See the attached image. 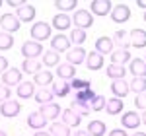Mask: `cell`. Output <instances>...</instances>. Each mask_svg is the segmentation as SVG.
Here are the masks:
<instances>
[{
  "instance_id": "cell-41",
  "label": "cell",
  "mask_w": 146,
  "mask_h": 136,
  "mask_svg": "<svg viewBox=\"0 0 146 136\" xmlns=\"http://www.w3.org/2000/svg\"><path fill=\"white\" fill-rule=\"evenodd\" d=\"M105 103H107V99L103 95H96L88 105H90V111H103L105 109Z\"/></svg>"
},
{
  "instance_id": "cell-1",
  "label": "cell",
  "mask_w": 146,
  "mask_h": 136,
  "mask_svg": "<svg viewBox=\"0 0 146 136\" xmlns=\"http://www.w3.org/2000/svg\"><path fill=\"white\" fill-rule=\"evenodd\" d=\"M70 18H72L74 27H76V29H82V31H86L88 27L94 25V16H92V12L90 10H84V8H76L74 14H72Z\"/></svg>"
},
{
  "instance_id": "cell-6",
  "label": "cell",
  "mask_w": 146,
  "mask_h": 136,
  "mask_svg": "<svg viewBox=\"0 0 146 136\" xmlns=\"http://www.w3.org/2000/svg\"><path fill=\"white\" fill-rule=\"evenodd\" d=\"M22 74H23V72L20 70V68H8V70L0 76V78H2L0 84H4V86H8V88H12V86H16V88H18V86L23 82Z\"/></svg>"
},
{
  "instance_id": "cell-25",
  "label": "cell",
  "mask_w": 146,
  "mask_h": 136,
  "mask_svg": "<svg viewBox=\"0 0 146 136\" xmlns=\"http://www.w3.org/2000/svg\"><path fill=\"white\" fill-rule=\"evenodd\" d=\"M51 91L55 97H66V95H70V84L62 82V80H55L51 84Z\"/></svg>"
},
{
  "instance_id": "cell-20",
  "label": "cell",
  "mask_w": 146,
  "mask_h": 136,
  "mask_svg": "<svg viewBox=\"0 0 146 136\" xmlns=\"http://www.w3.org/2000/svg\"><path fill=\"white\" fill-rule=\"evenodd\" d=\"M27 126L33 128V130H43L47 126V119L39 111H33V113L27 115Z\"/></svg>"
},
{
  "instance_id": "cell-31",
  "label": "cell",
  "mask_w": 146,
  "mask_h": 136,
  "mask_svg": "<svg viewBox=\"0 0 146 136\" xmlns=\"http://www.w3.org/2000/svg\"><path fill=\"white\" fill-rule=\"evenodd\" d=\"M41 64L47 66V70H49L51 66H58V64H60V57H58V53H55V51H45L43 57H41Z\"/></svg>"
},
{
  "instance_id": "cell-3",
  "label": "cell",
  "mask_w": 146,
  "mask_h": 136,
  "mask_svg": "<svg viewBox=\"0 0 146 136\" xmlns=\"http://www.w3.org/2000/svg\"><path fill=\"white\" fill-rule=\"evenodd\" d=\"M20 51H22L23 58H33V60H37L39 57H43V53H45V51H43V45L37 43V41H31V39L25 41Z\"/></svg>"
},
{
  "instance_id": "cell-43",
  "label": "cell",
  "mask_w": 146,
  "mask_h": 136,
  "mask_svg": "<svg viewBox=\"0 0 146 136\" xmlns=\"http://www.w3.org/2000/svg\"><path fill=\"white\" fill-rule=\"evenodd\" d=\"M135 107L140 109V111H146V91L144 93H138L135 97Z\"/></svg>"
},
{
  "instance_id": "cell-35",
  "label": "cell",
  "mask_w": 146,
  "mask_h": 136,
  "mask_svg": "<svg viewBox=\"0 0 146 136\" xmlns=\"http://www.w3.org/2000/svg\"><path fill=\"white\" fill-rule=\"evenodd\" d=\"M68 39H70V45H74V47H82L84 45V41L88 39V35H86V31H82V29H72L70 31V35H68Z\"/></svg>"
},
{
  "instance_id": "cell-8",
  "label": "cell",
  "mask_w": 146,
  "mask_h": 136,
  "mask_svg": "<svg viewBox=\"0 0 146 136\" xmlns=\"http://www.w3.org/2000/svg\"><path fill=\"white\" fill-rule=\"evenodd\" d=\"M109 16H111V20L115 23H125V22L131 20V8H129L127 4H117V6L111 8Z\"/></svg>"
},
{
  "instance_id": "cell-56",
  "label": "cell",
  "mask_w": 146,
  "mask_h": 136,
  "mask_svg": "<svg viewBox=\"0 0 146 136\" xmlns=\"http://www.w3.org/2000/svg\"><path fill=\"white\" fill-rule=\"evenodd\" d=\"M0 4H2V2H0Z\"/></svg>"
},
{
  "instance_id": "cell-10",
  "label": "cell",
  "mask_w": 146,
  "mask_h": 136,
  "mask_svg": "<svg viewBox=\"0 0 146 136\" xmlns=\"http://www.w3.org/2000/svg\"><path fill=\"white\" fill-rule=\"evenodd\" d=\"M86 57H88L86 49H82V47H72V49L66 53V62H68V64H72V66H76V64H84V62H86Z\"/></svg>"
},
{
  "instance_id": "cell-5",
  "label": "cell",
  "mask_w": 146,
  "mask_h": 136,
  "mask_svg": "<svg viewBox=\"0 0 146 136\" xmlns=\"http://www.w3.org/2000/svg\"><path fill=\"white\" fill-rule=\"evenodd\" d=\"M72 49V45H70V39H68L64 33H56L51 37V51H55V53H68Z\"/></svg>"
},
{
  "instance_id": "cell-38",
  "label": "cell",
  "mask_w": 146,
  "mask_h": 136,
  "mask_svg": "<svg viewBox=\"0 0 146 136\" xmlns=\"http://www.w3.org/2000/svg\"><path fill=\"white\" fill-rule=\"evenodd\" d=\"M129 90L135 91L136 95L138 93H144L146 91V78H133L131 84H129Z\"/></svg>"
},
{
  "instance_id": "cell-42",
  "label": "cell",
  "mask_w": 146,
  "mask_h": 136,
  "mask_svg": "<svg viewBox=\"0 0 146 136\" xmlns=\"http://www.w3.org/2000/svg\"><path fill=\"white\" fill-rule=\"evenodd\" d=\"M98 93H94V90L92 88H88V90H80L76 91V97L74 99H78V101H84V103H90L94 97H96Z\"/></svg>"
},
{
  "instance_id": "cell-13",
  "label": "cell",
  "mask_w": 146,
  "mask_h": 136,
  "mask_svg": "<svg viewBox=\"0 0 146 136\" xmlns=\"http://www.w3.org/2000/svg\"><path fill=\"white\" fill-rule=\"evenodd\" d=\"M39 113L43 115L47 121H55L56 117H60L62 109H60V105H58V103L51 101V103H45V105H41V107H39Z\"/></svg>"
},
{
  "instance_id": "cell-14",
  "label": "cell",
  "mask_w": 146,
  "mask_h": 136,
  "mask_svg": "<svg viewBox=\"0 0 146 136\" xmlns=\"http://www.w3.org/2000/svg\"><path fill=\"white\" fill-rule=\"evenodd\" d=\"M86 68L88 70H94V72H98V70H101L103 68V64H105V60H103V55H100V53H96V51H90L88 53V57H86Z\"/></svg>"
},
{
  "instance_id": "cell-16",
  "label": "cell",
  "mask_w": 146,
  "mask_h": 136,
  "mask_svg": "<svg viewBox=\"0 0 146 136\" xmlns=\"http://www.w3.org/2000/svg\"><path fill=\"white\" fill-rule=\"evenodd\" d=\"M51 27H55V29H58V31L62 33V31H66V29L72 27V18H70L68 14H56L55 18H53Z\"/></svg>"
},
{
  "instance_id": "cell-49",
  "label": "cell",
  "mask_w": 146,
  "mask_h": 136,
  "mask_svg": "<svg viewBox=\"0 0 146 136\" xmlns=\"http://www.w3.org/2000/svg\"><path fill=\"white\" fill-rule=\"evenodd\" d=\"M70 136H90V134H88L86 130H80V128H78L76 132H72V134H70Z\"/></svg>"
},
{
  "instance_id": "cell-30",
  "label": "cell",
  "mask_w": 146,
  "mask_h": 136,
  "mask_svg": "<svg viewBox=\"0 0 146 136\" xmlns=\"http://www.w3.org/2000/svg\"><path fill=\"white\" fill-rule=\"evenodd\" d=\"M123 109H125V103L119 97H111V99H107V103H105V113L107 115H119Z\"/></svg>"
},
{
  "instance_id": "cell-54",
  "label": "cell",
  "mask_w": 146,
  "mask_h": 136,
  "mask_svg": "<svg viewBox=\"0 0 146 136\" xmlns=\"http://www.w3.org/2000/svg\"><path fill=\"white\" fill-rule=\"evenodd\" d=\"M144 22H146V12H144Z\"/></svg>"
},
{
  "instance_id": "cell-53",
  "label": "cell",
  "mask_w": 146,
  "mask_h": 136,
  "mask_svg": "<svg viewBox=\"0 0 146 136\" xmlns=\"http://www.w3.org/2000/svg\"><path fill=\"white\" fill-rule=\"evenodd\" d=\"M0 136H8V134H6V132H4V130H0Z\"/></svg>"
},
{
  "instance_id": "cell-19",
  "label": "cell",
  "mask_w": 146,
  "mask_h": 136,
  "mask_svg": "<svg viewBox=\"0 0 146 136\" xmlns=\"http://www.w3.org/2000/svg\"><path fill=\"white\" fill-rule=\"evenodd\" d=\"M129 37H131V47H136V49H144L146 47V31L144 29L135 27L133 31H129Z\"/></svg>"
},
{
  "instance_id": "cell-32",
  "label": "cell",
  "mask_w": 146,
  "mask_h": 136,
  "mask_svg": "<svg viewBox=\"0 0 146 136\" xmlns=\"http://www.w3.org/2000/svg\"><path fill=\"white\" fill-rule=\"evenodd\" d=\"M33 99L39 103V105H45V103H51V101H53V99H55V95H53V91L49 90V88H39V90L35 91Z\"/></svg>"
},
{
  "instance_id": "cell-55",
  "label": "cell",
  "mask_w": 146,
  "mask_h": 136,
  "mask_svg": "<svg viewBox=\"0 0 146 136\" xmlns=\"http://www.w3.org/2000/svg\"><path fill=\"white\" fill-rule=\"evenodd\" d=\"M144 62H146V58H144Z\"/></svg>"
},
{
  "instance_id": "cell-44",
  "label": "cell",
  "mask_w": 146,
  "mask_h": 136,
  "mask_svg": "<svg viewBox=\"0 0 146 136\" xmlns=\"http://www.w3.org/2000/svg\"><path fill=\"white\" fill-rule=\"evenodd\" d=\"M12 90L8 88V86H4V84H0V103L8 101V99H12Z\"/></svg>"
},
{
  "instance_id": "cell-9",
  "label": "cell",
  "mask_w": 146,
  "mask_h": 136,
  "mask_svg": "<svg viewBox=\"0 0 146 136\" xmlns=\"http://www.w3.org/2000/svg\"><path fill=\"white\" fill-rule=\"evenodd\" d=\"M111 8H113V4L109 2V0H94V2H90V12H92V16H100V18H103V16H109Z\"/></svg>"
},
{
  "instance_id": "cell-29",
  "label": "cell",
  "mask_w": 146,
  "mask_h": 136,
  "mask_svg": "<svg viewBox=\"0 0 146 136\" xmlns=\"http://www.w3.org/2000/svg\"><path fill=\"white\" fill-rule=\"evenodd\" d=\"M105 74H107L109 80H125V76H127V68L121 66V64H109L107 70H105Z\"/></svg>"
},
{
  "instance_id": "cell-48",
  "label": "cell",
  "mask_w": 146,
  "mask_h": 136,
  "mask_svg": "<svg viewBox=\"0 0 146 136\" xmlns=\"http://www.w3.org/2000/svg\"><path fill=\"white\" fill-rule=\"evenodd\" d=\"M136 6H138L140 10H144V12H146V0H136Z\"/></svg>"
},
{
  "instance_id": "cell-15",
  "label": "cell",
  "mask_w": 146,
  "mask_h": 136,
  "mask_svg": "<svg viewBox=\"0 0 146 136\" xmlns=\"http://www.w3.org/2000/svg\"><path fill=\"white\" fill-rule=\"evenodd\" d=\"M56 76L62 82H70L72 78H76V66H72L68 62H62V64L56 66Z\"/></svg>"
},
{
  "instance_id": "cell-45",
  "label": "cell",
  "mask_w": 146,
  "mask_h": 136,
  "mask_svg": "<svg viewBox=\"0 0 146 136\" xmlns=\"http://www.w3.org/2000/svg\"><path fill=\"white\" fill-rule=\"evenodd\" d=\"M8 68H10V64H8V58L0 55V76H2V74H4V72L8 70Z\"/></svg>"
},
{
  "instance_id": "cell-39",
  "label": "cell",
  "mask_w": 146,
  "mask_h": 136,
  "mask_svg": "<svg viewBox=\"0 0 146 136\" xmlns=\"http://www.w3.org/2000/svg\"><path fill=\"white\" fill-rule=\"evenodd\" d=\"M12 47H14V35L0 31V51H8Z\"/></svg>"
},
{
  "instance_id": "cell-26",
  "label": "cell",
  "mask_w": 146,
  "mask_h": 136,
  "mask_svg": "<svg viewBox=\"0 0 146 136\" xmlns=\"http://www.w3.org/2000/svg\"><path fill=\"white\" fill-rule=\"evenodd\" d=\"M129 84H127V80H111V93L115 97H119V99H123L125 95L129 93Z\"/></svg>"
},
{
  "instance_id": "cell-18",
  "label": "cell",
  "mask_w": 146,
  "mask_h": 136,
  "mask_svg": "<svg viewBox=\"0 0 146 136\" xmlns=\"http://www.w3.org/2000/svg\"><path fill=\"white\" fill-rule=\"evenodd\" d=\"M129 70L135 78H146V62L144 58H131Z\"/></svg>"
},
{
  "instance_id": "cell-52",
  "label": "cell",
  "mask_w": 146,
  "mask_h": 136,
  "mask_svg": "<svg viewBox=\"0 0 146 136\" xmlns=\"http://www.w3.org/2000/svg\"><path fill=\"white\" fill-rule=\"evenodd\" d=\"M133 136H146V132H138V130H136V132H135Z\"/></svg>"
},
{
  "instance_id": "cell-11",
  "label": "cell",
  "mask_w": 146,
  "mask_h": 136,
  "mask_svg": "<svg viewBox=\"0 0 146 136\" xmlns=\"http://www.w3.org/2000/svg\"><path fill=\"white\" fill-rule=\"evenodd\" d=\"M94 51L96 53H100V55H111L113 51H115V45H113V39L111 37H98L96 39V45H94Z\"/></svg>"
},
{
  "instance_id": "cell-46",
  "label": "cell",
  "mask_w": 146,
  "mask_h": 136,
  "mask_svg": "<svg viewBox=\"0 0 146 136\" xmlns=\"http://www.w3.org/2000/svg\"><path fill=\"white\" fill-rule=\"evenodd\" d=\"M107 136H129V134H127L125 128H113V130H109V134H107Z\"/></svg>"
},
{
  "instance_id": "cell-4",
  "label": "cell",
  "mask_w": 146,
  "mask_h": 136,
  "mask_svg": "<svg viewBox=\"0 0 146 136\" xmlns=\"http://www.w3.org/2000/svg\"><path fill=\"white\" fill-rule=\"evenodd\" d=\"M20 20L16 18V14H2L0 16V29L2 31H6V33H16L18 29H20Z\"/></svg>"
},
{
  "instance_id": "cell-24",
  "label": "cell",
  "mask_w": 146,
  "mask_h": 136,
  "mask_svg": "<svg viewBox=\"0 0 146 136\" xmlns=\"http://www.w3.org/2000/svg\"><path fill=\"white\" fill-rule=\"evenodd\" d=\"M111 64H121V66H125L127 62H131V51H125V49H115L111 55Z\"/></svg>"
},
{
  "instance_id": "cell-7",
  "label": "cell",
  "mask_w": 146,
  "mask_h": 136,
  "mask_svg": "<svg viewBox=\"0 0 146 136\" xmlns=\"http://www.w3.org/2000/svg\"><path fill=\"white\" fill-rule=\"evenodd\" d=\"M20 111H22V105L16 99H8V101L0 103V115L4 119H14V117L20 115Z\"/></svg>"
},
{
  "instance_id": "cell-36",
  "label": "cell",
  "mask_w": 146,
  "mask_h": 136,
  "mask_svg": "<svg viewBox=\"0 0 146 136\" xmlns=\"http://www.w3.org/2000/svg\"><path fill=\"white\" fill-rule=\"evenodd\" d=\"M70 109H72L76 115H80V117H88V115L92 113V111H90V105H88V103H84V101H78V99H72Z\"/></svg>"
},
{
  "instance_id": "cell-40",
  "label": "cell",
  "mask_w": 146,
  "mask_h": 136,
  "mask_svg": "<svg viewBox=\"0 0 146 136\" xmlns=\"http://www.w3.org/2000/svg\"><path fill=\"white\" fill-rule=\"evenodd\" d=\"M68 84H70V90H74V91H80V90H88V88H92L90 80H80V78H72Z\"/></svg>"
},
{
  "instance_id": "cell-28",
  "label": "cell",
  "mask_w": 146,
  "mask_h": 136,
  "mask_svg": "<svg viewBox=\"0 0 146 136\" xmlns=\"http://www.w3.org/2000/svg\"><path fill=\"white\" fill-rule=\"evenodd\" d=\"M43 70V64L39 62V60H33V58H25L22 62V72H25V74H31V76H35V74H39Z\"/></svg>"
},
{
  "instance_id": "cell-34",
  "label": "cell",
  "mask_w": 146,
  "mask_h": 136,
  "mask_svg": "<svg viewBox=\"0 0 146 136\" xmlns=\"http://www.w3.org/2000/svg\"><path fill=\"white\" fill-rule=\"evenodd\" d=\"M49 134L51 136H70L72 134V130H70V126H66L64 123H53V125L49 126Z\"/></svg>"
},
{
  "instance_id": "cell-12",
  "label": "cell",
  "mask_w": 146,
  "mask_h": 136,
  "mask_svg": "<svg viewBox=\"0 0 146 136\" xmlns=\"http://www.w3.org/2000/svg\"><path fill=\"white\" fill-rule=\"evenodd\" d=\"M121 126H125V130L127 128H131V130L138 128L140 126V115L136 111H125L121 115Z\"/></svg>"
},
{
  "instance_id": "cell-51",
  "label": "cell",
  "mask_w": 146,
  "mask_h": 136,
  "mask_svg": "<svg viewBox=\"0 0 146 136\" xmlns=\"http://www.w3.org/2000/svg\"><path fill=\"white\" fill-rule=\"evenodd\" d=\"M140 123L146 125V111H142V115H140Z\"/></svg>"
},
{
  "instance_id": "cell-47",
  "label": "cell",
  "mask_w": 146,
  "mask_h": 136,
  "mask_svg": "<svg viewBox=\"0 0 146 136\" xmlns=\"http://www.w3.org/2000/svg\"><path fill=\"white\" fill-rule=\"evenodd\" d=\"M8 4H10L12 8H16V10H18V8H22L23 4H25V0H8Z\"/></svg>"
},
{
  "instance_id": "cell-2",
  "label": "cell",
  "mask_w": 146,
  "mask_h": 136,
  "mask_svg": "<svg viewBox=\"0 0 146 136\" xmlns=\"http://www.w3.org/2000/svg\"><path fill=\"white\" fill-rule=\"evenodd\" d=\"M29 33H31V41L41 43V41L51 39L53 27H51V23H47V22H35L33 25H31V29H29Z\"/></svg>"
},
{
  "instance_id": "cell-17",
  "label": "cell",
  "mask_w": 146,
  "mask_h": 136,
  "mask_svg": "<svg viewBox=\"0 0 146 136\" xmlns=\"http://www.w3.org/2000/svg\"><path fill=\"white\" fill-rule=\"evenodd\" d=\"M113 45H117V49H125V51H129V47H131V37H129V31H125V29H117L115 33H113Z\"/></svg>"
},
{
  "instance_id": "cell-27",
  "label": "cell",
  "mask_w": 146,
  "mask_h": 136,
  "mask_svg": "<svg viewBox=\"0 0 146 136\" xmlns=\"http://www.w3.org/2000/svg\"><path fill=\"white\" fill-rule=\"evenodd\" d=\"M60 115H62V123L66 126H70V128H72V126H80V123H82V117L76 115L70 107H68V109H62Z\"/></svg>"
},
{
  "instance_id": "cell-37",
  "label": "cell",
  "mask_w": 146,
  "mask_h": 136,
  "mask_svg": "<svg viewBox=\"0 0 146 136\" xmlns=\"http://www.w3.org/2000/svg\"><path fill=\"white\" fill-rule=\"evenodd\" d=\"M78 2L76 0H56L55 2V8L58 10V14H66L70 10H76Z\"/></svg>"
},
{
  "instance_id": "cell-23",
  "label": "cell",
  "mask_w": 146,
  "mask_h": 136,
  "mask_svg": "<svg viewBox=\"0 0 146 136\" xmlns=\"http://www.w3.org/2000/svg\"><path fill=\"white\" fill-rule=\"evenodd\" d=\"M16 18L20 20V23L22 22H33L35 20V8L31 4H23L22 8L16 10Z\"/></svg>"
},
{
  "instance_id": "cell-50",
  "label": "cell",
  "mask_w": 146,
  "mask_h": 136,
  "mask_svg": "<svg viewBox=\"0 0 146 136\" xmlns=\"http://www.w3.org/2000/svg\"><path fill=\"white\" fill-rule=\"evenodd\" d=\"M33 136H51V134H49V132H45V130H37Z\"/></svg>"
},
{
  "instance_id": "cell-22",
  "label": "cell",
  "mask_w": 146,
  "mask_h": 136,
  "mask_svg": "<svg viewBox=\"0 0 146 136\" xmlns=\"http://www.w3.org/2000/svg\"><path fill=\"white\" fill-rule=\"evenodd\" d=\"M35 84L33 82H22L18 88H16V95L20 97V99H31L35 95Z\"/></svg>"
},
{
  "instance_id": "cell-21",
  "label": "cell",
  "mask_w": 146,
  "mask_h": 136,
  "mask_svg": "<svg viewBox=\"0 0 146 136\" xmlns=\"http://www.w3.org/2000/svg\"><path fill=\"white\" fill-rule=\"evenodd\" d=\"M53 82H55V76H53V72L47 70V68H43L39 74H35V76H33V84H35V86H39V88H47V86H51Z\"/></svg>"
},
{
  "instance_id": "cell-33",
  "label": "cell",
  "mask_w": 146,
  "mask_h": 136,
  "mask_svg": "<svg viewBox=\"0 0 146 136\" xmlns=\"http://www.w3.org/2000/svg\"><path fill=\"white\" fill-rule=\"evenodd\" d=\"M90 136H105L107 134V126L103 121H92L88 125V130H86Z\"/></svg>"
}]
</instances>
